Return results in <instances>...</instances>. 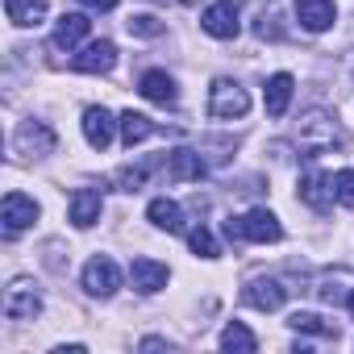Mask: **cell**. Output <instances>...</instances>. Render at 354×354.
<instances>
[{"label":"cell","instance_id":"obj_1","mask_svg":"<svg viewBox=\"0 0 354 354\" xmlns=\"http://www.w3.org/2000/svg\"><path fill=\"white\" fill-rule=\"evenodd\" d=\"M225 234H230V238H242V242H279V238H283V225H279L275 213L250 209V213H242V217H230V221H225Z\"/></svg>","mask_w":354,"mask_h":354},{"label":"cell","instance_id":"obj_2","mask_svg":"<svg viewBox=\"0 0 354 354\" xmlns=\"http://www.w3.org/2000/svg\"><path fill=\"white\" fill-rule=\"evenodd\" d=\"M246 113H250V92L238 80H213V88H209V117L238 121Z\"/></svg>","mask_w":354,"mask_h":354},{"label":"cell","instance_id":"obj_3","mask_svg":"<svg viewBox=\"0 0 354 354\" xmlns=\"http://www.w3.org/2000/svg\"><path fill=\"white\" fill-rule=\"evenodd\" d=\"M346 142V133L337 129V117H329V113H321V109H313V113H304V121H300V146L304 150H329V146H342Z\"/></svg>","mask_w":354,"mask_h":354},{"label":"cell","instance_id":"obj_4","mask_svg":"<svg viewBox=\"0 0 354 354\" xmlns=\"http://www.w3.org/2000/svg\"><path fill=\"white\" fill-rule=\"evenodd\" d=\"M55 146H59V133L46 121H21L13 133V150L21 158H46V154H55Z\"/></svg>","mask_w":354,"mask_h":354},{"label":"cell","instance_id":"obj_5","mask_svg":"<svg viewBox=\"0 0 354 354\" xmlns=\"http://www.w3.org/2000/svg\"><path fill=\"white\" fill-rule=\"evenodd\" d=\"M238 13H242V0H213V5L201 13V30H205L209 38L230 42V38H238V30H242Z\"/></svg>","mask_w":354,"mask_h":354},{"label":"cell","instance_id":"obj_6","mask_svg":"<svg viewBox=\"0 0 354 354\" xmlns=\"http://www.w3.org/2000/svg\"><path fill=\"white\" fill-rule=\"evenodd\" d=\"M38 201L34 196H26V192H9L5 196V205H0V221H5V238H17V234H26L34 221H38Z\"/></svg>","mask_w":354,"mask_h":354},{"label":"cell","instance_id":"obj_7","mask_svg":"<svg viewBox=\"0 0 354 354\" xmlns=\"http://www.w3.org/2000/svg\"><path fill=\"white\" fill-rule=\"evenodd\" d=\"M117 288H121V267H117L109 254H96V259H88V267H84V292H88V296H100V300H109Z\"/></svg>","mask_w":354,"mask_h":354},{"label":"cell","instance_id":"obj_8","mask_svg":"<svg viewBox=\"0 0 354 354\" xmlns=\"http://www.w3.org/2000/svg\"><path fill=\"white\" fill-rule=\"evenodd\" d=\"M288 296H292V288H283V279H275V275L250 279V283L242 288V300H246L250 308H259V313H275V308H283Z\"/></svg>","mask_w":354,"mask_h":354},{"label":"cell","instance_id":"obj_9","mask_svg":"<svg viewBox=\"0 0 354 354\" xmlns=\"http://www.w3.org/2000/svg\"><path fill=\"white\" fill-rule=\"evenodd\" d=\"M42 313V296L30 279H13V288L5 292V317L9 321H34Z\"/></svg>","mask_w":354,"mask_h":354},{"label":"cell","instance_id":"obj_10","mask_svg":"<svg viewBox=\"0 0 354 354\" xmlns=\"http://www.w3.org/2000/svg\"><path fill=\"white\" fill-rule=\"evenodd\" d=\"M80 125H84V138H88L92 150H109L113 138H117V129H121V121H113V113L100 109V104L84 109V121H80Z\"/></svg>","mask_w":354,"mask_h":354},{"label":"cell","instance_id":"obj_11","mask_svg":"<svg viewBox=\"0 0 354 354\" xmlns=\"http://www.w3.org/2000/svg\"><path fill=\"white\" fill-rule=\"evenodd\" d=\"M129 279H133V288H138L142 296H154V292L167 288L171 271H167V263H158V259H150V254H138V259L129 263Z\"/></svg>","mask_w":354,"mask_h":354},{"label":"cell","instance_id":"obj_12","mask_svg":"<svg viewBox=\"0 0 354 354\" xmlns=\"http://www.w3.org/2000/svg\"><path fill=\"white\" fill-rule=\"evenodd\" d=\"M113 67H117V46H113L109 38L88 42V46L75 55V71H84V75H109Z\"/></svg>","mask_w":354,"mask_h":354},{"label":"cell","instance_id":"obj_13","mask_svg":"<svg viewBox=\"0 0 354 354\" xmlns=\"http://www.w3.org/2000/svg\"><path fill=\"white\" fill-rule=\"evenodd\" d=\"M292 9H296V21L308 34H325L337 21V5H333V0H296Z\"/></svg>","mask_w":354,"mask_h":354},{"label":"cell","instance_id":"obj_14","mask_svg":"<svg viewBox=\"0 0 354 354\" xmlns=\"http://www.w3.org/2000/svg\"><path fill=\"white\" fill-rule=\"evenodd\" d=\"M300 201L308 205V209H317V213H329L333 209V180L329 175H321V171H308L304 180H300Z\"/></svg>","mask_w":354,"mask_h":354},{"label":"cell","instance_id":"obj_15","mask_svg":"<svg viewBox=\"0 0 354 354\" xmlns=\"http://www.w3.org/2000/svg\"><path fill=\"white\" fill-rule=\"evenodd\" d=\"M292 92H296V80L288 71H275L263 88V104H267V117H283L288 104H292Z\"/></svg>","mask_w":354,"mask_h":354},{"label":"cell","instance_id":"obj_16","mask_svg":"<svg viewBox=\"0 0 354 354\" xmlns=\"http://www.w3.org/2000/svg\"><path fill=\"white\" fill-rule=\"evenodd\" d=\"M100 209H104V196L96 188H80L71 196V225L75 230H92L100 221Z\"/></svg>","mask_w":354,"mask_h":354},{"label":"cell","instance_id":"obj_17","mask_svg":"<svg viewBox=\"0 0 354 354\" xmlns=\"http://www.w3.org/2000/svg\"><path fill=\"white\" fill-rule=\"evenodd\" d=\"M167 175H171L175 184H188V180H201V175H205V158H201L196 150L180 146V150H171V154H167Z\"/></svg>","mask_w":354,"mask_h":354},{"label":"cell","instance_id":"obj_18","mask_svg":"<svg viewBox=\"0 0 354 354\" xmlns=\"http://www.w3.org/2000/svg\"><path fill=\"white\" fill-rule=\"evenodd\" d=\"M138 92L146 96V100H154V104H175V80L167 75V71H158V67H150V71H142V80H138Z\"/></svg>","mask_w":354,"mask_h":354},{"label":"cell","instance_id":"obj_19","mask_svg":"<svg viewBox=\"0 0 354 354\" xmlns=\"http://www.w3.org/2000/svg\"><path fill=\"white\" fill-rule=\"evenodd\" d=\"M88 30H92L88 13H63L59 26H55V46H59V50H75V46L88 38Z\"/></svg>","mask_w":354,"mask_h":354},{"label":"cell","instance_id":"obj_20","mask_svg":"<svg viewBox=\"0 0 354 354\" xmlns=\"http://www.w3.org/2000/svg\"><path fill=\"white\" fill-rule=\"evenodd\" d=\"M146 217H150L154 230H167V234H180L184 230V209L175 205V201H167V196H154L146 205Z\"/></svg>","mask_w":354,"mask_h":354},{"label":"cell","instance_id":"obj_21","mask_svg":"<svg viewBox=\"0 0 354 354\" xmlns=\"http://www.w3.org/2000/svg\"><path fill=\"white\" fill-rule=\"evenodd\" d=\"M46 9H50V0H5L9 21H13V26H21V30L38 26V21L46 17Z\"/></svg>","mask_w":354,"mask_h":354},{"label":"cell","instance_id":"obj_22","mask_svg":"<svg viewBox=\"0 0 354 354\" xmlns=\"http://www.w3.org/2000/svg\"><path fill=\"white\" fill-rule=\"evenodd\" d=\"M117 121H121V142H125L129 150H133L138 142H146V138L154 133V121H150L146 113H133V109H129V113H121Z\"/></svg>","mask_w":354,"mask_h":354},{"label":"cell","instance_id":"obj_23","mask_svg":"<svg viewBox=\"0 0 354 354\" xmlns=\"http://www.w3.org/2000/svg\"><path fill=\"white\" fill-rule=\"evenodd\" d=\"M221 350H234V354H254L259 350V337L242 325V321H230L221 329Z\"/></svg>","mask_w":354,"mask_h":354},{"label":"cell","instance_id":"obj_24","mask_svg":"<svg viewBox=\"0 0 354 354\" xmlns=\"http://www.w3.org/2000/svg\"><path fill=\"white\" fill-rule=\"evenodd\" d=\"M288 325H292L296 333H313V337H337V325H333V321H325V317H317V313H292V317H288Z\"/></svg>","mask_w":354,"mask_h":354},{"label":"cell","instance_id":"obj_25","mask_svg":"<svg viewBox=\"0 0 354 354\" xmlns=\"http://www.w3.org/2000/svg\"><path fill=\"white\" fill-rule=\"evenodd\" d=\"M188 246H192V254H201V259H221V246H217V238H213L209 225H196V230L188 234Z\"/></svg>","mask_w":354,"mask_h":354},{"label":"cell","instance_id":"obj_26","mask_svg":"<svg viewBox=\"0 0 354 354\" xmlns=\"http://www.w3.org/2000/svg\"><path fill=\"white\" fill-rule=\"evenodd\" d=\"M150 167H154V162H138V167H121V171H117V184H121L125 192H138V188L146 184V175H150Z\"/></svg>","mask_w":354,"mask_h":354},{"label":"cell","instance_id":"obj_27","mask_svg":"<svg viewBox=\"0 0 354 354\" xmlns=\"http://www.w3.org/2000/svg\"><path fill=\"white\" fill-rule=\"evenodd\" d=\"M125 26H129L133 38H158V34H162V21H158L154 13H138V17H129Z\"/></svg>","mask_w":354,"mask_h":354},{"label":"cell","instance_id":"obj_28","mask_svg":"<svg viewBox=\"0 0 354 354\" xmlns=\"http://www.w3.org/2000/svg\"><path fill=\"white\" fill-rule=\"evenodd\" d=\"M333 196H337V205L354 209V167H346V171L333 175Z\"/></svg>","mask_w":354,"mask_h":354},{"label":"cell","instance_id":"obj_29","mask_svg":"<svg viewBox=\"0 0 354 354\" xmlns=\"http://www.w3.org/2000/svg\"><path fill=\"white\" fill-rule=\"evenodd\" d=\"M275 21H279L275 13H263V17H259V26H254V34H259L263 42H267V38H279V30H275Z\"/></svg>","mask_w":354,"mask_h":354},{"label":"cell","instance_id":"obj_30","mask_svg":"<svg viewBox=\"0 0 354 354\" xmlns=\"http://www.w3.org/2000/svg\"><path fill=\"white\" fill-rule=\"evenodd\" d=\"M80 5L92 13H109V9H117V0H80Z\"/></svg>","mask_w":354,"mask_h":354},{"label":"cell","instance_id":"obj_31","mask_svg":"<svg viewBox=\"0 0 354 354\" xmlns=\"http://www.w3.org/2000/svg\"><path fill=\"white\" fill-rule=\"evenodd\" d=\"M142 350H171V342H162V337H146Z\"/></svg>","mask_w":354,"mask_h":354},{"label":"cell","instance_id":"obj_32","mask_svg":"<svg viewBox=\"0 0 354 354\" xmlns=\"http://www.w3.org/2000/svg\"><path fill=\"white\" fill-rule=\"evenodd\" d=\"M346 304H350V313H354V288H350V300H346Z\"/></svg>","mask_w":354,"mask_h":354}]
</instances>
